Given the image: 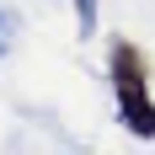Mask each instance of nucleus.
Returning <instances> with one entry per match:
<instances>
[{"label":"nucleus","mask_w":155,"mask_h":155,"mask_svg":"<svg viewBox=\"0 0 155 155\" xmlns=\"http://www.w3.org/2000/svg\"><path fill=\"white\" fill-rule=\"evenodd\" d=\"M75 27L80 38H96V0H75Z\"/></svg>","instance_id":"obj_3"},{"label":"nucleus","mask_w":155,"mask_h":155,"mask_svg":"<svg viewBox=\"0 0 155 155\" xmlns=\"http://www.w3.org/2000/svg\"><path fill=\"white\" fill-rule=\"evenodd\" d=\"M16 27H21V16H16V11H5V5H0V59L11 54V43H16Z\"/></svg>","instance_id":"obj_2"},{"label":"nucleus","mask_w":155,"mask_h":155,"mask_svg":"<svg viewBox=\"0 0 155 155\" xmlns=\"http://www.w3.org/2000/svg\"><path fill=\"white\" fill-rule=\"evenodd\" d=\"M107 75H112V91H118V118H123L128 134L139 139H155V102H150V59L139 48L118 38L107 48Z\"/></svg>","instance_id":"obj_1"}]
</instances>
